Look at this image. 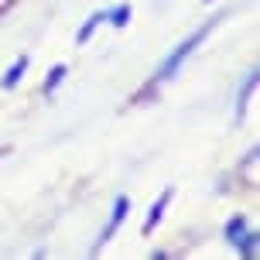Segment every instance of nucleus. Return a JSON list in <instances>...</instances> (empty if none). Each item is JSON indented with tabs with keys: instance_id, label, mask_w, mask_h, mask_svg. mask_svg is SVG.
<instances>
[{
	"instance_id": "1",
	"label": "nucleus",
	"mask_w": 260,
	"mask_h": 260,
	"mask_svg": "<svg viewBox=\"0 0 260 260\" xmlns=\"http://www.w3.org/2000/svg\"><path fill=\"white\" fill-rule=\"evenodd\" d=\"M209 31H212V21H209V24H202L199 31H192V35H188V38H185L182 45H178V48H175V52H171L168 58H165V65H161V69L154 72V82H168V79L175 76L178 69H182L185 58H188V55L195 52V45H202V38H206Z\"/></svg>"
},
{
	"instance_id": "2",
	"label": "nucleus",
	"mask_w": 260,
	"mask_h": 260,
	"mask_svg": "<svg viewBox=\"0 0 260 260\" xmlns=\"http://www.w3.org/2000/svg\"><path fill=\"white\" fill-rule=\"evenodd\" d=\"M127 209H130V199H127V195H117L113 212H110V222H106V230H103V236H100V243L92 247V253L103 247V243H110V240H113V233H117L120 226H123V219H127Z\"/></svg>"
},
{
	"instance_id": "7",
	"label": "nucleus",
	"mask_w": 260,
	"mask_h": 260,
	"mask_svg": "<svg viewBox=\"0 0 260 260\" xmlns=\"http://www.w3.org/2000/svg\"><path fill=\"white\" fill-rule=\"evenodd\" d=\"M243 233H247V219H243V216H233V219L226 222V240H230L233 247H236V240H240Z\"/></svg>"
},
{
	"instance_id": "4",
	"label": "nucleus",
	"mask_w": 260,
	"mask_h": 260,
	"mask_svg": "<svg viewBox=\"0 0 260 260\" xmlns=\"http://www.w3.org/2000/svg\"><path fill=\"white\" fill-rule=\"evenodd\" d=\"M24 72H27V55H21V58H17V62L7 69V76L0 79V82H4V89H14V86L24 79Z\"/></svg>"
},
{
	"instance_id": "12",
	"label": "nucleus",
	"mask_w": 260,
	"mask_h": 260,
	"mask_svg": "<svg viewBox=\"0 0 260 260\" xmlns=\"http://www.w3.org/2000/svg\"><path fill=\"white\" fill-rule=\"evenodd\" d=\"M206 4H209V0H206Z\"/></svg>"
},
{
	"instance_id": "9",
	"label": "nucleus",
	"mask_w": 260,
	"mask_h": 260,
	"mask_svg": "<svg viewBox=\"0 0 260 260\" xmlns=\"http://www.w3.org/2000/svg\"><path fill=\"white\" fill-rule=\"evenodd\" d=\"M65 76H69V69H65V65H55L52 72H48V79H45V92H55L58 86H62Z\"/></svg>"
},
{
	"instance_id": "10",
	"label": "nucleus",
	"mask_w": 260,
	"mask_h": 260,
	"mask_svg": "<svg viewBox=\"0 0 260 260\" xmlns=\"http://www.w3.org/2000/svg\"><path fill=\"white\" fill-rule=\"evenodd\" d=\"M253 86H257V72H253V76H247V86H243L240 100H236V117H243V110H247V96L253 92Z\"/></svg>"
},
{
	"instance_id": "6",
	"label": "nucleus",
	"mask_w": 260,
	"mask_h": 260,
	"mask_svg": "<svg viewBox=\"0 0 260 260\" xmlns=\"http://www.w3.org/2000/svg\"><path fill=\"white\" fill-rule=\"evenodd\" d=\"M106 21H110L113 27H127L130 24V4H117L113 11L106 14Z\"/></svg>"
},
{
	"instance_id": "3",
	"label": "nucleus",
	"mask_w": 260,
	"mask_h": 260,
	"mask_svg": "<svg viewBox=\"0 0 260 260\" xmlns=\"http://www.w3.org/2000/svg\"><path fill=\"white\" fill-rule=\"evenodd\" d=\"M168 202H171V188H165V192L157 195V202L151 206V212H147V219H144V226H141V233L147 236V233H154V226L161 222V216H165V209H168Z\"/></svg>"
},
{
	"instance_id": "11",
	"label": "nucleus",
	"mask_w": 260,
	"mask_h": 260,
	"mask_svg": "<svg viewBox=\"0 0 260 260\" xmlns=\"http://www.w3.org/2000/svg\"><path fill=\"white\" fill-rule=\"evenodd\" d=\"M4 11H11V4H0V14H4Z\"/></svg>"
},
{
	"instance_id": "5",
	"label": "nucleus",
	"mask_w": 260,
	"mask_h": 260,
	"mask_svg": "<svg viewBox=\"0 0 260 260\" xmlns=\"http://www.w3.org/2000/svg\"><path fill=\"white\" fill-rule=\"evenodd\" d=\"M103 21H106V14H92L89 21H86V24L79 27V35H76V41H79V45H86V41L92 38V31H96V27L103 24Z\"/></svg>"
},
{
	"instance_id": "8",
	"label": "nucleus",
	"mask_w": 260,
	"mask_h": 260,
	"mask_svg": "<svg viewBox=\"0 0 260 260\" xmlns=\"http://www.w3.org/2000/svg\"><path fill=\"white\" fill-rule=\"evenodd\" d=\"M236 250H240L243 257H257V233H250V230H247V233L236 240Z\"/></svg>"
}]
</instances>
